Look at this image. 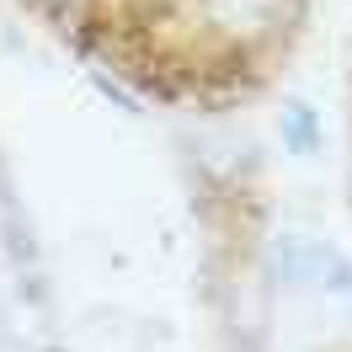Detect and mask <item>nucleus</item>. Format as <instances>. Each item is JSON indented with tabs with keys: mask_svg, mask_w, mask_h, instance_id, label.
I'll return each instance as SVG.
<instances>
[{
	"mask_svg": "<svg viewBox=\"0 0 352 352\" xmlns=\"http://www.w3.org/2000/svg\"><path fill=\"white\" fill-rule=\"evenodd\" d=\"M91 59L176 102L241 96L272 75L305 0H32Z\"/></svg>",
	"mask_w": 352,
	"mask_h": 352,
	"instance_id": "f257e3e1",
	"label": "nucleus"
}]
</instances>
